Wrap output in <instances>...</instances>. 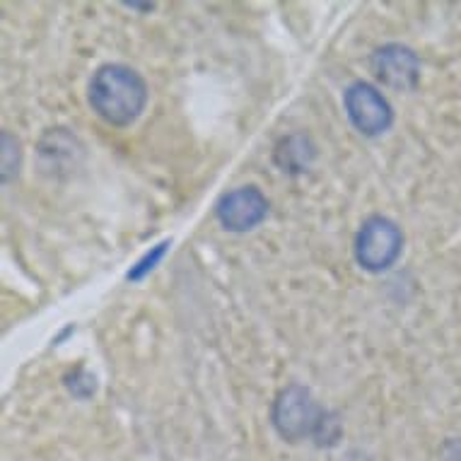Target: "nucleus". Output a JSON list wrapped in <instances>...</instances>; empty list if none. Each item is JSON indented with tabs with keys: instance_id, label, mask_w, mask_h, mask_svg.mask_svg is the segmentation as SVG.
Instances as JSON below:
<instances>
[{
	"instance_id": "obj_1",
	"label": "nucleus",
	"mask_w": 461,
	"mask_h": 461,
	"mask_svg": "<svg viewBox=\"0 0 461 461\" xmlns=\"http://www.w3.org/2000/svg\"><path fill=\"white\" fill-rule=\"evenodd\" d=\"M87 97L99 119L112 126H129L145 109L148 85L129 66L109 63L92 76Z\"/></svg>"
},
{
	"instance_id": "obj_2",
	"label": "nucleus",
	"mask_w": 461,
	"mask_h": 461,
	"mask_svg": "<svg viewBox=\"0 0 461 461\" xmlns=\"http://www.w3.org/2000/svg\"><path fill=\"white\" fill-rule=\"evenodd\" d=\"M271 418L280 438H285L287 442L314 438L319 445H324V442H333L339 435L336 420L314 401L310 389L300 384L285 386L278 393Z\"/></svg>"
},
{
	"instance_id": "obj_3",
	"label": "nucleus",
	"mask_w": 461,
	"mask_h": 461,
	"mask_svg": "<svg viewBox=\"0 0 461 461\" xmlns=\"http://www.w3.org/2000/svg\"><path fill=\"white\" fill-rule=\"evenodd\" d=\"M403 249V235L396 222L372 215L360 225L356 237V258L365 271L382 273L396 264Z\"/></svg>"
},
{
	"instance_id": "obj_4",
	"label": "nucleus",
	"mask_w": 461,
	"mask_h": 461,
	"mask_svg": "<svg viewBox=\"0 0 461 461\" xmlns=\"http://www.w3.org/2000/svg\"><path fill=\"white\" fill-rule=\"evenodd\" d=\"M343 104L350 123L363 136H379L393 122V112L386 97L370 83H353L343 95Z\"/></svg>"
},
{
	"instance_id": "obj_5",
	"label": "nucleus",
	"mask_w": 461,
	"mask_h": 461,
	"mask_svg": "<svg viewBox=\"0 0 461 461\" xmlns=\"http://www.w3.org/2000/svg\"><path fill=\"white\" fill-rule=\"evenodd\" d=\"M268 212V201L257 186H240L220 198L215 205L220 225L230 232H247L264 222Z\"/></svg>"
},
{
	"instance_id": "obj_6",
	"label": "nucleus",
	"mask_w": 461,
	"mask_h": 461,
	"mask_svg": "<svg viewBox=\"0 0 461 461\" xmlns=\"http://www.w3.org/2000/svg\"><path fill=\"white\" fill-rule=\"evenodd\" d=\"M372 73L393 90H413L420 77V61L409 46L386 44L372 53Z\"/></svg>"
},
{
	"instance_id": "obj_7",
	"label": "nucleus",
	"mask_w": 461,
	"mask_h": 461,
	"mask_svg": "<svg viewBox=\"0 0 461 461\" xmlns=\"http://www.w3.org/2000/svg\"><path fill=\"white\" fill-rule=\"evenodd\" d=\"M13 150H17V140H13L10 133H3V179H5V182H8L13 172H17L15 165L10 162ZM15 159H20V155H15Z\"/></svg>"
}]
</instances>
